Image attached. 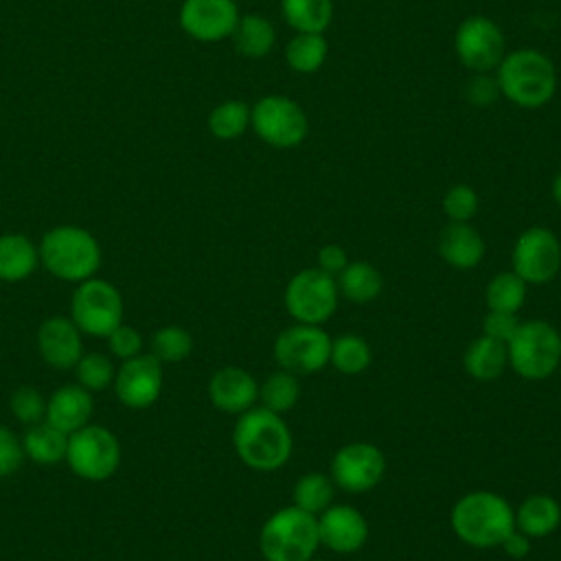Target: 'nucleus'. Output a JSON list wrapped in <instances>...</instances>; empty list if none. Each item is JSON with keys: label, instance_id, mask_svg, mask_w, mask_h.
<instances>
[{"label": "nucleus", "instance_id": "f257e3e1", "mask_svg": "<svg viewBox=\"0 0 561 561\" xmlns=\"http://www.w3.org/2000/svg\"><path fill=\"white\" fill-rule=\"evenodd\" d=\"M232 445L245 467L254 471H276L289 460L294 438L283 414L252 405L239 414L232 430Z\"/></svg>", "mask_w": 561, "mask_h": 561}, {"label": "nucleus", "instance_id": "f03ea898", "mask_svg": "<svg viewBox=\"0 0 561 561\" xmlns=\"http://www.w3.org/2000/svg\"><path fill=\"white\" fill-rule=\"evenodd\" d=\"M451 528L473 548H495L515 528V508L493 491H471L451 508Z\"/></svg>", "mask_w": 561, "mask_h": 561}, {"label": "nucleus", "instance_id": "7ed1b4c3", "mask_svg": "<svg viewBox=\"0 0 561 561\" xmlns=\"http://www.w3.org/2000/svg\"><path fill=\"white\" fill-rule=\"evenodd\" d=\"M500 94L524 110L546 105L557 90V70L550 57L535 48L506 53L495 68Z\"/></svg>", "mask_w": 561, "mask_h": 561}, {"label": "nucleus", "instance_id": "20e7f679", "mask_svg": "<svg viewBox=\"0 0 561 561\" xmlns=\"http://www.w3.org/2000/svg\"><path fill=\"white\" fill-rule=\"evenodd\" d=\"M39 263L59 280L81 283L96 274L101 265L99 241L79 226H57L48 230L39 245Z\"/></svg>", "mask_w": 561, "mask_h": 561}, {"label": "nucleus", "instance_id": "39448f33", "mask_svg": "<svg viewBox=\"0 0 561 561\" xmlns=\"http://www.w3.org/2000/svg\"><path fill=\"white\" fill-rule=\"evenodd\" d=\"M320 546L316 515L296 504L272 513L259 533V548L265 561H309Z\"/></svg>", "mask_w": 561, "mask_h": 561}, {"label": "nucleus", "instance_id": "423d86ee", "mask_svg": "<svg viewBox=\"0 0 561 561\" xmlns=\"http://www.w3.org/2000/svg\"><path fill=\"white\" fill-rule=\"evenodd\" d=\"M508 366L528 381L548 379L561 366V335L546 320L519 322L506 342Z\"/></svg>", "mask_w": 561, "mask_h": 561}, {"label": "nucleus", "instance_id": "0eeeda50", "mask_svg": "<svg viewBox=\"0 0 561 561\" xmlns=\"http://www.w3.org/2000/svg\"><path fill=\"white\" fill-rule=\"evenodd\" d=\"M70 320L81 333L107 337L123 322V296L103 278L81 280L70 300Z\"/></svg>", "mask_w": 561, "mask_h": 561}, {"label": "nucleus", "instance_id": "6e6552de", "mask_svg": "<svg viewBox=\"0 0 561 561\" xmlns=\"http://www.w3.org/2000/svg\"><path fill=\"white\" fill-rule=\"evenodd\" d=\"M66 462L75 476L88 482L107 480L121 465V443L107 427L88 423L68 434Z\"/></svg>", "mask_w": 561, "mask_h": 561}, {"label": "nucleus", "instance_id": "1a4fd4ad", "mask_svg": "<svg viewBox=\"0 0 561 561\" xmlns=\"http://www.w3.org/2000/svg\"><path fill=\"white\" fill-rule=\"evenodd\" d=\"M340 291L335 276L307 267L296 272L283 294V302L287 313L300 324H322L337 309Z\"/></svg>", "mask_w": 561, "mask_h": 561}, {"label": "nucleus", "instance_id": "9d476101", "mask_svg": "<svg viewBox=\"0 0 561 561\" xmlns=\"http://www.w3.org/2000/svg\"><path fill=\"white\" fill-rule=\"evenodd\" d=\"M250 125L256 136L276 149L298 147L309 131L305 110L289 96L267 94L250 107Z\"/></svg>", "mask_w": 561, "mask_h": 561}, {"label": "nucleus", "instance_id": "9b49d317", "mask_svg": "<svg viewBox=\"0 0 561 561\" xmlns=\"http://www.w3.org/2000/svg\"><path fill=\"white\" fill-rule=\"evenodd\" d=\"M331 335L320 324H291L274 340V359L294 375H311L329 364Z\"/></svg>", "mask_w": 561, "mask_h": 561}, {"label": "nucleus", "instance_id": "f8f14e48", "mask_svg": "<svg viewBox=\"0 0 561 561\" xmlns=\"http://www.w3.org/2000/svg\"><path fill=\"white\" fill-rule=\"evenodd\" d=\"M454 48L460 64L471 72H491L506 55L502 28L486 15L465 18L456 28Z\"/></svg>", "mask_w": 561, "mask_h": 561}, {"label": "nucleus", "instance_id": "ddd939ff", "mask_svg": "<svg viewBox=\"0 0 561 561\" xmlns=\"http://www.w3.org/2000/svg\"><path fill=\"white\" fill-rule=\"evenodd\" d=\"M513 272L535 285L552 280L561 267V243L557 234L543 226H533L524 230L511 254Z\"/></svg>", "mask_w": 561, "mask_h": 561}, {"label": "nucleus", "instance_id": "4468645a", "mask_svg": "<svg viewBox=\"0 0 561 561\" xmlns=\"http://www.w3.org/2000/svg\"><path fill=\"white\" fill-rule=\"evenodd\" d=\"M386 471L381 449L366 440L340 447L331 460V480L346 493H364L375 489Z\"/></svg>", "mask_w": 561, "mask_h": 561}, {"label": "nucleus", "instance_id": "2eb2a0df", "mask_svg": "<svg viewBox=\"0 0 561 561\" xmlns=\"http://www.w3.org/2000/svg\"><path fill=\"white\" fill-rule=\"evenodd\" d=\"M112 386L123 405L145 410L153 405L162 392V364L151 353L125 359L116 368Z\"/></svg>", "mask_w": 561, "mask_h": 561}, {"label": "nucleus", "instance_id": "dca6fc26", "mask_svg": "<svg viewBox=\"0 0 561 561\" xmlns=\"http://www.w3.org/2000/svg\"><path fill=\"white\" fill-rule=\"evenodd\" d=\"M239 22L234 0H184L180 26L197 42H221L232 35Z\"/></svg>", "mask_w": 561, "mask_h": 561}, {"label": "nucleus", "instance_id": "f3484780", "mask_svg": "<svg viewBox=\"0 0 561 561\" xmlns=\"http://www.w3.org/2000/svg\"><path fill=\"white\" fill-rule=\"evenodd\" d=\"M318 519V537L320 546L329 548L337 554L357 552L368 539V522L351 504H331L324 508Z\"/></svg>", "mask_w": 561, "mask_h": 561}, {"label": "nucleus", "instance_id": "a211bd4d", "mask_svg": "<svg viewBox=\"0 0 561 561\" xmlns=\"http://www.w3.org/2000/svg\"><path fill=\"white\" fill-rule=\"evenodd\" d=\"M79 327L66 318V316H50L46 318L35 335L37 351L42 359L57 368V370H70L77 366V362L83 355V342H81Z\"/></svg>", "mask_w": 561, "mask_h": 561}, {"label": "nucleus", "instance_id": "6ab92c4d", "mask_svg": "<svg viewBox=\"0 0 561 561\" xmlns=\"http://www.w3.org/2000/svg\"><path fill=\"white\" fill-rule=\"evenodd\" d=\"M208 397L217 410L226 414H243L259 401V383L248 370L226 366L210 377Z\"/></svg>", "mask_w": 561, "mask_h": 561}, {"label": "nucleus", "instance_id": "aec40b11", "mask_svg": "<svg viewBox=\"0 0 561 561\" xmlns=\"http://www.w3.org/2000/svg\"><path fill=\"white\" fill-rule=\"evenodd\" d=\"M92 405L94 403L90 390L79 383H66L46 399L44 421H48L64 434H72L90 423Z\"/></svg>", "mask_w": 561, "mask_h": 561}, {"label": "nucleus", "instance_id": "412c9836", "mask_svg": "<svg viewBox=\"0 0 561 561\" xmlns=\"http://www.w3.org/2000/svg\"><path fill=\"white\" fill-rule=\"evenodd\" d=\"M438 252L456 270H471L484 256V241L469 221H449L438 237Z\"/></svg>", "mask_w": 561, "mask_h": 561}, {"label": "nucleus", "instance_id": "4be33fe9", "mask_svg": "<svg viewBox=\"0 0 561 561\" xmlns=\"http://www.w3.org/2000/svg\"><path fill=\"white\" fill-rule=\"evenodd\" d=\"M561 524V506L552 495L535 493L522 500L515 511V528L530 539H541L552 535Z\"/></svg>", "mask_w": 561, "mask_h": 561}, {"label": "nucleus", "instance_id": "5701e85b", "mask_svg": "<svg viewBox=\"0 0 561 561\" xmlns=\"http://www.w3.org/2000/svg\"><path fill=\"white\" fill-rule=\"evenodd\" d=\"M39 265V250L26 237L18 232L0 234V280L18 283L28 278Z\"/></svg>", "mask_w": 561, "mask_h": 561}, {"label": "nucleus", "instance_id": "b1692460", "mask_svg": "<svg viewBox=\"0 0 561 561\" xmlns=\"http://www.w3.org/2000/svg\"><path fill=\"white\" fill-rule=\"evenodd\" d=\"M462 364H465V370L473 379H478V381H493L508 366L506 344L497 342L493 337L480 335V337H476L467 346V351L462 355Z\"/></svg>", "mask_w": 561, "mask_h": 561}, {"label": "nucleus", "instance_id": "393cba45", "mask_svg": "<svg viewBox=\"0 0 561 561\" xmlns=\"http://www.w3.org/2000/svg\"><path fill=\"white\" fill-rule=\"evenodd\" d=\"M24 456L31 458L37 465H55L66 460V447H68V434L50 425L48 421H39L33 425H26V432L22 436Z\"/></svg>", "mask_w": 561, "mask_h": 561}, {"label": "nucleus", "instance_id": "a878e982", "mask_svg": "<svg viewBox=\"0 0 561 561\" xmlns=\"http://www.w3.org/2000/svg\"><path fill=\"white\" fill-rule=\"evenodd\" d=\"M337 291L351 302H370L381 291V274L368 261H348L346 267L335 276Z\"/></svg>", "mask_w": 561, "mask_h": 561}, {"label": "nucleus", "instance_id": "bb28decb", "mask_svg": "<svg viewBox=\"0 0 561 561\" xmlns=\"http://www.w3.org/2000/svg\"><path fill=\"white\" fill-rule=\"evenodd\" d=\"M234 39V48L243 55V57H265L274 42H276V33L272 22L261 15V13H248V15H239V22L230 35Z\"/></svg>", "mask_w": 561, "mask_h": 561}, {"label": "nucleus", "instance_id": "cd10ccee", "mask_svg": "<svg viewBox=\"0 0 561 561\" xmlns=\"http://www.w3.org/2000/svg\"><path fill=\"white\" fill-rule=\"evenodd\" d=\"M280 11L296 33H324L333 20L331 0H280Z\"/></svg>", "mask_w": 561, "mask_h": 561}, {"label": "nucleus", "instance_id": "c85d7f7f", "mask_svg": "<svg viewBox=\"0 0 561 561\" xmlns=\"http://www.w3.org/2000/svg\"><path fill=\"white\" fill-rule=\"evenodd\" d=\"M329 53V44L322 33H296L285 46V61L300 75L316 72Z\"/></svg>", "mask_w": 561, "mask_h": 561}, {"label": "nucleus", "instance_id": "c756f323", "mask_svg": "<svg viewBox=\"0 0 561 561\" xmlns=\"http://www.w3.org/2000/svg\"><path fill=\"white\" fill-rule=\"evenodd\" d=\"M300 399V381L298 375L280 368L265 377V381L259 386V401L265 410H272L276 414L289 412Z\"/></svg>", "mask_w": 561, "mask_h": 561}, {"label": "nucleus", "instance_id": "7c9ffc66", "mask_svg": "<svg viewBox=\"0 0 561 561\" xmlns=\"http://www.w3.org/2000/svg\"><path fill=\"white\" fill-rule=\"evenodd\" d=\"M373 351L362 335L344 333L331 340L329 364L342 375H359L370 366Z\"/></svg>", "mask_w": 561, "mask_h": 561}, {"label": "nucleus", "instance_id": "2f4dec72", "mask_svg": "<svg viewBox=\"0 0 561 561\" xmlns=\"http://www.w3.org/2000/svg\"><path fill=\"white\" fill-rule=\"evenodd\" d=\"M335 484L331 476L320 471H309L300 476L294 484V504L311 515H320L324 508L333 504Z\"/></svg>", "mask_w": 561, "mask_h": 561}, {"label": "nucleus", "instance_id": "473e14b6", "mask_svg": "<svg viewBox=\"0 0 561 561\" xmlns=\"http://www.w3.org/2000/svg\"><path fill=\"white\" fill-rule=\"evenodd\" d=\"M250 125V107L245 101L228 99L213 107L208 114V129L219 140L239 138Z\"/></svg>", "mask_w": 561, "mask_h": 561}, {"label": "nucleus", "instance_id": "72a5a7b5", "mask_svg": "<svg viewBox=\"0 0 561 561\" xmlns=\"http://www.w3.org/2000/svg\"><path fill=\"white\" fill-rule=\"evenodd\" d=\"M526 280H522L513 270L500 272L486 285V305L489 311L517 313L526 300Z\"/></svg>", "mask_w": 561, "mask_h": 561}, {"label": "nucleus", "instance_id": "f704fd0d", "mask_svg": "<svg viewBox=\"0 0 561 561\" xmlns=\"http://www.w3.org/2000/svg\"><path fill=\"white\" fill-rule=\"evenodd\" d=\"M193 351V337L186 329L178 324H167L158 329L149 340V353L160 364H178L184 362Z\"/></svg>", "mask_w": 561, "mask_h": 561}, {"label": "nucleus", "instance_id": "c9c22d12", "mask_svg": "<svg viewBox=\"0 0 561 561\" xmlns=\"http://www.w3.org/2000/svg\"><path fill=\"white\" fill-rule=\"evenodd\" d=\"M114 366L103 353H83L75 366L77 383L90 392L105 390L114 381Z\"/></svg>", "mask_w": 561, "mask_h": 561}, {"label": "nucleus", "instance_id": "e433bc0d", "mask_svg": "<svg viewBox=\"0 0 561 561\" xmlns=\"http://www.w3.org/2000/svg\"><path fill=\"white\" fill-rule=\"evenodd\" d=\"M9 408L13 412V416L24 423V425H33L44 421L46 414V399L42 397V392L33 386H22L18 390H13L11 399H9Z\"/></svg>", "mask_w": 561, "mask_h": 561}, {"label": "nucleus", "instance_id": "4c0bfd02", "mask_svg": "<svg viewBox=\"0 0 561 561\" xmlns=\"http://www.w3.org/2000/svg\"><path fill=\"white\" fill-rule=\"evenodd\" d=\"M480 206L478 193L469 184L451 186L443 197V213L449 221H469L476 217Z\"/></svg>", "mask_w": 561, "mask_h": 561}, {"label": "nucleus", "instance_id": "58836bf2", "mask_svg": "<svg viewBox=\"0 0 561 561\" xmlns=\"http://www.w3.org/2000/svg\"><path fill=\"white\" fill-rule=\"evenodd\" d=\"M107 346H110V353L114 357H118L121 362L125 359H131L136 355L142 353V335L140 331H136L134 327L129 324H118L110 335H107Z\"/></svg>", "mask_w": 561, "mask_h": 561}, {"label": "nucleus", "instance_id": "ea45409f", "mask_svg": "<svg viewBox=\"0 0 561 561\" xmlns=\"http://www.w3.org/2000/svg\"><path fill=\"white\" fill-rule=\"evenodd\" d=\"M22 438H18L9 427L0 425V478L15 473L24 462Z\"/></svg>", "mask_w": 561, "mask_h": 561}, {"label": "nucleus", "instance_id": "a19ab883", "mask_svg": "<svg viewBox=\"0 0 561 561\" xmlns=\"http://www.w3.org/2000/svg\"><path fill=\"white\" fill-rule=\"evenodd\" d=\"M500 94V85L497 79L491 77L489 72H473V77L467 81L465 85V96L471 105L484 107L491 105Z\"/></svg>", "mask_w": 561, "mask_h": 561}, {"label": "nucleus", "instance_id": "79ce46f5", "mask_svg": "<svg viewBox=\"0 0 561 561\" xmlns=\"http://www.w3.org/2000/svg\"><path fill=\"white\" fill-rule=\"evenodd\" d=\"M517 327H519L517 313L489 311V313L484 316V322H482V335L493 337V340L506 344V342L513 337V333L517 331Z\"/></svg>", "mask_w": 561, "mask_h": 561}, {"label": "nucleus", "instance_id": "37998d69", "mask_svg": "<svg viewBox=\"0 0 561 561\" xmlns=\"http://www.w3.org/2000/svg\"><path fill=\"white\" fill-rule=\"evenodd\" d=\"M316 263H318V265H316L318 270H322V272H327V274H331V276H337V274L346 267L348 259H346V252H344L342 245L327 243V245H322V248L318 250Z\"/></svg>", "mask_w": 561, "mask_h": 561}, {"label": "nucleus", "instance_id": "c03bdc74", "mask_svg": "<svg viewBox=\"0 0 561 561\" xmlns=\"http://www.w3.org/2000/svg\"><path fill=\"white\" fill-rule=\"evenodd\" d=\"M530 537L528 535H524L522 530H517V528H513L506 537H504V541L500 543L502 546V550L511 557V559H524L528 552H530Z\"/></svg>", "mask_w": 561, "mask_h": 561}, {"label": "nucleus", "instance_id": "a18cd8bd", "mask_svg": "<svg viewBox=\"0 0 561 561\" xmlns=\"http://www.w3.org/2000/svg\"><path fill=\"white\" fill-rule=\"evenodd\" d=\"M552 197H554V202L561 206V171L554 175V180H552Z\"/></svg>", "mask_w": 561, "mask_h": 561}, {"label": "nucleus", "instance_id": "49530a36", "mask_svg": "<svg viewBox=\"0 0 561 561\" xmlns=\"http://www.w3.org/2000/svg\"><path fill=\"white\" fill-rule=\"evenodd\" d=\"M309 561H322V559H309Z\"/></svg>", "mask_w": 561, "mask_h": 561}, {"label": "nucleus", "instance_id": "de8ad7c7", "mask_svg": "<svg viewBox=\"0 0 561 561\" xmlns=\"http://www.w3.org/2000/svg\"><path fill=\"white\" fill-rule=\"evenodd\" d=\"M559 368H561V366H559Z\"/></svg>", "mask_w": 561, "mask_h": 561}]
</instances>
